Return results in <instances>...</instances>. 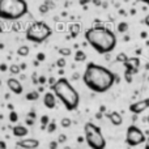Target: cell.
<instances>
[{"mask_svg": "<svg viewBox=\"0 0 149 149\" xmlns=\"http://www.w3.org/2000/svg\"><path fill=\"white\" fill-rule=\"evenodd\" d=\"M116 76L109 68L95 63H88L82 74V81L90 90L95 93H105L115 84Z\"/></svg>", "mask_w": 149, "mask_h": 149, "instance_id": "obj_1", "label": "cell"}, {"mask_svg": "<svg viewBox=\"0 0 149 149\" xmlns=\"http://www.w3.org/2000/svg\"><path fill=\"white\" fill-rule=\"evenodd\" d=\"M85 39L98 54H109L116 47V36L102 25L89 28L85 31Z\"/></svg>", "mask_w": 149, "mask_h": 149, "instance_id": "obj_2", "label": "cell"}, {"mask_svg": "<svg viewBox=\"0 0 149 149\" xmlns=\"http://www.w3.org/2000/svg\"><path fill=\"white\" fill-rule=\"evenodd\" d=\"M51 90L55 94V97L62 101V103L68 111H73L79 107L80 95L77 93V90L72 86L70 80H67L65 77L56 80L55 85L51 86Z\"/></svg>", "mask_w": 149, "mask_h": 149, "instance_id": "obj_3", "label": "cell"}, {"mask_svg": "<svg viewBox=\"0 0 149 149\" xmlns=\"http://www.w3.org/2000/svg\"><path fill=\"white\" fill-rule=\"evenodd\" d=\"M28 13L25 0H0V18L16 21Z\"/></svg>", "mask_w": 149, "mask_h": 149, "instance_id": "obj_4", "label": "cell"}, {"mask_svg": "<svg viewBox=\"0 0 149 149\" xmlns=\"http://www.w3.org/2000/svg\"><path fill=\"white\" fill-rule=\"evenodd\" d=\"M51 28L43 21H36V22L30 24L25 31L26 39L30 42H34V43H42L49 37H51Z\"/></svg>", "mask_w": 149, "mask_h": 149, "instance_id": "obj_5", "label": "cell"}, {"mask_svg": "<svg viewBox=\"0 0 149 149\" xmlns=\"http://www.w3.org/2000/svg\"><path fill=\"white\" fill-rule=\"evenodd\" d=\"M84 135L88 145L92 149H105L106 139L103 137L102 131L98 126H95L92 122H88L84 126Z\"/></svg>", "mask_w": 149, "mask_h": 149, "instance_id": "obj_6", "label": "cell"}, {"mask_svg": "<svg viewBox=\"0 0 149 149\" xmlns=\"http://www.w3.org/2000/svg\"><path fill=\"white\" fill-rule=\"evenodd\" d=\"M147 141L144 132L136 126H130L126 132V143L130 147H137Z\"/></svg>", "mask_w": 149, "mask_h": 149, "instance_id": "obj_7", "label": "cell"}, {"mask_svg": "<svg viewBox=\"0 0 149 149\" xmlns=\"http://www.w3.org/2000/svg\"><path fill=\"white\" fill-rule=\"evenodd\" d=\"M149 109V98H144V100L136 101V102L130 105V111L132 114H141L145 110Z\"/></svg>", "mask_w": 149, "mask_h": 149, "instance_id": "obj_8", "label": "cell"}, {"mask_svg": "<svg viewBox=\"0 0 149 149\" xmlns=\"http://www.w3.org/2000/svg\"><path fill=\"white\" fill-rule=\"evenodd\" d=\"M124 67H126V73L128 74H136L139 72V68H140V59L137 56H134V58H128L126 63H124Z\"/></svg>", "mask_w": 149, "mask_h": 149, "instance_id": "obj_9", "label": "cell"}, {"mask_svg": "<svg viewBox=\"0 0 149 149\" xmlns=\"http://www.w3.org/2000/svg\"><path fill=\"white\" fill-rule=\"evenodd\" d=\"M7 85H8V88H9V90H12L15 94H21V93H22V84H21L17 79H15V77L8 79Z\"/></svg>", "mask_w": 149, "mask_h": 149, "instance_id": "obj_10", "label": "cell"}, {"mask_svg": "<svg viewBox=\"0 0 149 149\" xmlns=\"http://www.w3.org/2000/svg\"><path fill=\"white\" fill-rule=\"evenodd\" d=\"M18 147L22 149H37L39 147V141L37 139H24L17 143Z\"/></svg>", "mask_w": 149, "mask_h": 149, "instance_id": "obj_11", "label": "cell"}, {"mask_svg": "<svg viewBox=\"0 0 149 149\" xmlns=\"http://www.w3.org/2000/svg\"><path fill=\"white\" fill-rule=\"evenodd\" d=\"M43 105L46 106L47 109H54L55 106H56V97H55L54 93H51V92L45 93V97H43Z\"/></svg>", "mask_w": 149, "mask_h": 149, "instance_id": "obj_12", "label": "cell"}, {"mask_svg": "<svg viewBox=\"0 0 149 149\" xmlns=\"http://www.w3.org/2000/svg\"><path fill=\"white\" fill-rule=\"evenodd\" d=\"M106 116L109 118V120L111 122V124H113V126H120V124L123 123V118H122V115L118 113V111L109 113Z\"/></svg>", "mask_w": 149, "mask_h": 149, "instance_id": "obj_13", "label": "cell"}, {"mask_svg": "<svg viewBox=\"0 0 149 149\" xmlns=\"http://www.w3.org/2000/svg\"><path fill=\"white\" fill-rule=\"evenodd\" d=\"M12 132H13V136H17V137H24L28 135L29 130L26 128L25 126H15L12 128Z\"/></svg>", "mask_w": 149, "mask_h": 149, "instance_id": "obj_14", "label": "cell"}, {"mask_svg": "<svg viewBox=\"0 0 149 149\" xmlns=\"http://www.w3.org/2000/svg\"><path fill=\"white\" fill-rule=\"evenodd\" d=\"M80 29H81L80 24H72V25L70 26V33H71V37H72V38H76V37L79 36Z\"/></svg>", "mask_w": 149, "mask_h": 149, "instance_id": "obj_15", "label": "cell"}, {"mask_svg": "<svg viewBox=\"0 0 149 149\" xmlns=\"http://www.w3.org/2000/svg\"><path fill=\"white\" fill-rule=\"evenodd\" d=\"M74 60L76 62H85L86 60V54H85L84 51H81V50H77L76 52H74Z\"/></svg>", "mask_w": 149, "mask_h": 149, "instance_id": "obj_16", "label": "cell"}, {"mask_svg": "<svg viewBox=\"0 0 149 149\" xmlns=\"http://www.w3.org/2000/svg\"><path fill=\"white\" fill-rule=\"evenodd\" d=\"M29 52H30V49H29V46H26V45L20 46L17 49V54L20 55V56H28Z\"/></svg>", "mask_w": 149, "mask_h": 149, "instance_id": "obj_17", "label": "cell"}, {"mask_svg": "<svg viewBox=\"0 0 149 149\" xmlns=\"http://www.w3.org/2000/svg\"><path fill=\"white\" fill-rule=\"evenodd\" d=\"M38 98H39V92H37V90L29 92L28 94H26V100L28 101H37Z\"/></svg>", "mask_w": 149, "mask_h": 149, "instance_id": "obj_18", "label": "cell"}, {"mask_svg": "<svg viewBox=\"0 0 149 149\" xmlns=\"http://www.w3.org/2000/svg\"><path fill=\"white\" fill-rule=\"evenodd\" d=\"M128 24L126 22V21H122V22L118 24V31L119 33H127L128 31Z\"/></svg>", "mask_w": 149, "mask_h": 149, "instance_id": "obj_19", "label": "cell"}, {"mask_svg": "<svg viewBox=\"0 0 149 149\" xmlns=\"http://www.w3.org/2000/svg\"><path fill=\"white\" fill-rule=\"evenodd\" d=\"M21 71V67L18 64H10L9 65V72L12 74H18Z\"/></svg>", "mask_w": 149, "mask_h": 149, "instance_id": "obj_20", "label": "cell"}, {"mask_svg": "<svg viewBox=\"0 0 149 149\" xmlns=\"http://www.w3.org/2000/svg\"><path fill=\"white\" fill-rule=\"evenodd\" d=\"M59 54L62 56H70L72 54V50L68 49V47H62V49H59Z\"/></svg>", "mask_w": 149, "mask_h": 149, "instance_id": "obj_21", "label": "cell"}, {"mask_svg": "<svg viewBox=\"0 0 149 149\" xmlns=\"http://www.w3.org/2000/svg\"><path fill=\"white\" fill-rule=\"evenodd\" d=\"M41 124H42V128H43V130H46L47 128V126H49V124H50V119H49V116H47V115H43V116H42V118H41Z\"/></svg>", "mask_w": 149, "mask_h": 149, "instance_id": "obj_22", "label": "cell"}, {"mask_svg": "<svg viewBox=\"0 0 149 149\" xmlns=\"http://www.w3.org/2000/svg\"><path fill=\"white\" fill-rule=\"evenodd\" d=\"M116 60H118L119 63H123L124 64V63L128 60V56H127L124 52H120V54H118V56H116Z\"/></svg>", "mask_w": 149, "mask_h": 149, "instance_id": "obj_23", "label": "cell"}, {"mask_svg": "<svg viewBox=\"0 0 149 149\" xmlns=\"http://www.w3.org/2000/svg\"><path fill=\"white\" fill-rule=\"evenodd\" d=\"M60 124H62V127H64V128H68V127L72 124V120H71L70 118H63L62 120H60Z\"/></svg>", "mask_w": 149, "mask_h": 149, "instance_id": "obj_24", "label": "cell"}, {"mask_svg": "<svg viewBox=\"0 0 149 149\" xmlns=\"http://www.w3.org/2000/svg\"><path fill=\"white\" fill-rule=\"evenodd\" d=\"M17 120H18V115H17V113L12 110V111L9 113V122H12V123H16Z\"/></svg>", "mask_w": 149, "mask_h": 149, "instance_id": "obj_25", "label": "cell"}, {"mask_svg": "<svg viewBox=\"0 0 149 149\" xmlns=\"http://www.w3.org/2000/svg\"><path fill=\"white\" fill-rule=\"evenodd\" d=\"M50 10V7L46 4V3H43V4L39 5V12L42 13V15H45V13H47Z\"/></svg>", "mask_w": 149, "mask_h": 149, "instance_id": "obj_26", "label": "cell"}, {"mask_svg": "<svg viewBox=\"0 0 149 149\" xmlns=\"http://www.w3.org/2000/svg\"><path fill=\"white\" fill-rule=\"evenodd\" d=\"M56 130V124H55V122H50V124L47 126V128H46V131L49 132V134H52V132Z\"/></svg>", "mask_w": 149, "mask_h": 149, "instance_id": "obj_27", "label": "cell"}, {"mask_svg": "<svg viewBox=\"0 0 149 149\" xmlns=\"http://www.w3.org/2000/svg\"><path fill=\"white\" fill-rule=\"evenodd\" d=\"M56 65H58L59 68H64V67H65V59H64V58H60V59H58Z\"/></svg>", "mask_w": 149, "mask_h": 149, "instance_id": "obj_28", "label": "cell"}, {"mask_svg": "<svg viewBox=\"0 0 149 149\" xmlns=\"http://www.w3.org/2000/svg\"><path fill=\"white\" fill-rule=\"evenodd\" d=\"M46 59V55L43 54V52H39V54H37V62H42V60Z\"/></svg>", "mask_w": 149, "mask_h": 149, "instance_id": "obj_29", "label": "cell"}, {"mask_svg": "<svg viewBox=\"0 0 149 149\" xmlns=\"http://www.w3.org/2000/svg\"><path fill=\"white\" fill-rule=\"evenodd\" d=\"M33 124H34V119L26 118V126H33Z\"/></svg>", "mask_w": 149, "mask_h": 149, "instance_id": "obj_30", "label": "cell"}, {"mask_svg": "<svg viewBox=\"0 0 149 149\" xmlns=\"http://www.w3.org/2000/svg\"><path fill=\"white\" fill-rule=\"evenodd\" d=\"M58 148V141H51L50 143V149H56Z\"/></svg>", "mask_w": 149, "mask_h": 149, "instance_id": "obj_31", "label": "cell"}, {"mask_svg": "<svg viewBox=\"0 0 149 149\" xmlns=\"http://www.w3.org/2000/svg\"><path fill=\"white\" fill-rule=\"evenodd\" d=\"M55 82H56V80H55L54 77H50V79H49V84H50V86H54Z\"/></svg>", "mask_w": 149, "mask_h": 149, "instance_id": "obj_32", "label": "cell"}, {"mask_svg": "<svg viewBox=\"0 0 149 149\" xmlns=\"http://www.w3.org/2000/svg\"><path fill=\"white\" fill-rule=\"evenodd\" d=\"M65 139H67V137H65V135H60L59 139H58V143H64Z\"/></svg>", "mask_w": 149, "mask_h": 149, "instance_id": "obj_33", "label": "cell"}, {"mask_svg": "<svg viewBox=\"0 0 149 149\" xmlns=\"http://www.w3.org/2000/svg\"><path fill=\"white\" fill-rule=\"evenodd\" d=\"M0 149H7V143L0 140Z\"/></svg>", "mask_w": 149, "mask_h": 149, "instance_id": "obj_34", "label": "cell"}, {"mask_svg": "<svg viewBox=\"0 0 149 149\" xmlns=\"http://www.w3.org/2000/svg\"><path fill=\"white\" fill-rule=\"evenodd\" d=\"M45 81H46V77H45V76H41V77L38 79V82H39V84H45Z\"/></svg>", "mask_w": 149, "mask_h": 149, "instance_id": "obj_35", "label": "cell"}, {"mask_svg": "<svg viewBox=\"0 0 149 149\" xmlns=\"http://www.w3.org/2000/svg\"><path fill=\"white\" fill-rule=\"evenodd\" d=\"M126 80H127V82H131L132 81V76L131 74H128V73H126Z\"/></svg>", "mask_w": 149, "mask_h": 149, "instance_id": "obj_36", "label": "cell"}, {"mask_svg": "<svg viewBox=\"0 0 149 149\" xmlns=\"http://www.w3.org/2000/svg\"><path fill=\"white\" fill-rule=\"evenodd\" d=\"M28 118H31V119H34V118H36V113H34V111H31V113H29L28 114Z\"/></svg>", "mask_w": 149, "mask_h": 149, "instance_id": "obj_37", "label": "cell"}, {"mask_svg": "<svg viewBox=\"0 0 149 149\" xmlns=\"http://www.w3.org/2000/svg\"><path fill=\"white\" fill-rule=\"evenodd\" d=\"M144 24H145L147 26H149V15H147V17L144 18Z\"/></svg>", "mask_w": 149, "mask_h": 149, "instance_id": "obj_38", "label": "cell"}, {"mask_svg": "<svg viewBox=\"0 0 149 149\" xmlns=\"http://www.w3.org/2000/svg\"><path fill=\"white\" fill-rule=\"evenodd\" d=\"M0 70H1V71H7V65L1 64V65H0Z\"/></svg>", "mask_w": 149, "mask_h": 149, "instance_id": "obj_39", "label": "cell"}, {"mask_svg": "<svg viewBox=\"0 0 149 149\" xmlns=\"http://www.w3.org/2000/svg\"><path fill=\"white\" fill-rule=\"evenodd\" d=\"M145 143H147V145H145V149H149V137L147 139V141H145Z\"/></svg>", "mask_w": 149, "mask_h": 149, "instance_id": "obj_40", "label": "cell"}, {"mask_svg": "<svg viewBox=\"0 0 149 149\" xmlns=\"http://www.w3.org/2000/svg\"><path fill=\"white\" fill-rule=\"evenodd\" d=\"M1 20V18H0ZM0 33H3V24H1V21H0Z\"/></svg>", "mask_w": 149, "mask_h": 149, "instance_id": "obj_41", "label": "cell"}, {"mask_svg": "<svg viewBox=\"0 0 149 149\" xmlns=\"http://www.w3.org/2000/svg\"><path fill=\"white\" fill-rule=\"evenodd\" d=\"M147 120H148V123H149V115H148V119H147Z\"/></svg>", "mask_w": 149, "mask_h": 149, "instance_id": "obj_42", "label": "cell"}, {"mask_svg": "<svg viewBox=\"0 0 149 149\" xmlns=\"http://www.w3.org/2000/svg\"><path fill=\"white\" fill-rule=\"evenodd\" d=\"M0 85H1V80H0Z\"/></svg>", "mask_w": 149, "mask_h": 149, "instance_id": "obj_43", "label": "cell"}, {"mask_svg": "<svg viewBox=\"0 0 149 149\" xmlns=\"http://www.w3.org/2000/svg\"><path fill=\"white\" fill-rule=\"evenodd\" d=\"M0 46H1V45H0Z\"/></svg>", "mask_w": 149, "mask_h": 149, "instance_id": "obj_44", "label": "cell"}]
</instances>
